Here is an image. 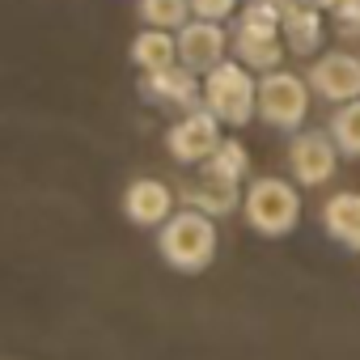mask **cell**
<instances>
[{
  "label": "cell",
  "instance_id": "obj_1",
  "mask_svg": "<svg viewBox=\"0 0 360 360\" xmlns=\"http://www.w3.org/2000/svg\"><path fill=\"white\" fill-rule=\"evenodd\" d=\"M217 217L200 212V208H183L174 212L161 229H157V255L165 259V267L183 271V276H200L212 267L217 259Z\"/></svg>",
  "mask_w": 360,
  "mask_h": 360
},
{
  "label": "cell",
  "instance_id": "obj_2",
  "mask_svg": "<svg viewBox=\"0 0 360 360\" xmlns=\"http://www.w3.org/2000/svg\"><path fill=\"white\" fill-rule=\"evenodd\" d=\"M280 13L284 5H271V0H250V5L242 9L238 26H233V60H242L250 72H271L284 64V34H280Z\"/></svg>",
  "mask_w": 360,
  "mask_h": 360
},
{
  "label": "cell",
  "instance_id": "obj_3",
  "mask_svg": "<svg viewBox=\"0 0 360 360\" xmlns=\"http://www.w3.org/2000/svg\"><path fill=\"white\" fill-rule=\"evenodd\" d=\"M242 217L259 238H288L301 225V191L288 178H255L242 195Z\"/></svg>",
  "mask_w": 360,
  "mask_h": 360
},
{
  "label": "cell",
  "instance_id": "obj_4",
  "mask_svg": "<svg viewBox=\"0 0 360 360\" xmlns=\"http://www.w3.org/2000/svg\"><path fill=\"white\" fill-rule=\"evenodd\" d=\"M204 106L225 127H246L259 115V81L242 60H221L204 72Z\"/></svg>",
  "mask_w": 360,
  "mask_h": 360
},
{
  "label": "cell",
  "instance_id": "obj_5",
  "mask_svg": "<svg viewBox=\"0 0 360 360\" xmlns=\"http://www.w3.org/2000/svg\"><path fill=\"white\" fill-rule=\"evenodd\" d=\"M309 81L284 68L259 77V119L276 131H301L309 119Z\"/></svg>",
  "mask_w": 360,
  "mask_h": 360
},
{
  "label": "cell",
  "instance_id": "obj_6",
  "mask_svg": "<svg viewBox=\"0 0 360 360\" xmlns=\"http://www.w3.org/2000/svg\"><path fill=\"white\" fill-rule=\"evenodd\" d=\"M339 144L330 140V131H318V127H301L292 131L288 140V174L297 178L301 187H322L335 178V165H339Z\"/></svg>",
  "mask_w": 360,
  "mask_h": 360
},
{
  "label": "cell",
  "instance_id": "obj_7",
  "mask_svg": "<svg viewBox=\"0 0 360 360\" xmlns=\"http://www.w3.org/2000/svg\"><path fill=\"white\" fill-rule=\"evenodd\" d=\"M221 144V119L208 106L183 110V119H174L165 131V148L178 165H200L212 157V148Z\"/></svg>",
  "mask_w": 360,
  "mask_h": 360
},
{
  "label": "cell",
  "instance_id": "obj_8",
  "mask_svg": "<svg viewBox=\"0 0 360 360\" xmlns=\"http://www.w3.org/2000/svg\"><path fill=\"white\" fill-rule=\"evenodd\" d=\"M140 98L153 106H169V110H195L204 106V81L187 64H169V68L140 77Z\"/></svg>",
  "mask_w": 360,
  "mask_h": 360
},
{
  "label": "cell",
  "instance_id": "obj_9",
  "mask_svg": "<svg viewBox=\"0 0 360 360\" xmlns=\"http://www.w3.org/2000/svg\"><path fill=\"white\" fill-rule=\"evenodd\" d=\"M309 89L322 102H330V106L360 98V56H352V51H326V56H318L309 64Z\"/></svg>",
  "mask_w": 360,
  "mask_h": 360
},
{
  "label": "cell",
  "instance_id": "obj_10",
  "mask_svg": "<svg viewBox=\"0 0 360 360\" xmlns=\"http://www.w3.org/2000/svg\"><path fill=\"white\" fill-rule=\"evenodd\" d=\"M229 51V34H225V22H204V18H191L183 30H178V64H187L191 72H208L225 60Z\"/></svg>",
  "mask_w": 360,
  "mask_h": 360
},
{
  "label": "cell",
  "instance_id": "obj_11",
  "mask_svg": "<svg viewBox=\"0 0 360 360\" xmlns=\"http://www.w3.org/2000/svg\"><path fill=\"white\" fill-rule=\"evenodd\" d=\"M123 217L140 229H161L174 217V191L161 178H136L123 191Z\"/></svg>",
  "mask_w": 360,
  "mask_h": 360
},
{
  "label": "cell",
  "instance_id": "obj_12",
  "mask_svg": "<svg viewBox=\"0 0 360 360\" xmlns=\"http://www.w3.org/2000/svg\"><path fill=\"white\" fill-rule=\"evenodd\" d=\"M280 34H284L292 56H314L322 47V34H326L322 9L314 0H288L284 13H280Z\"/></svg>",
  "mask_w": 360,
  "mask_h": 360
},
{
  "label": "cell",
  "instance_id": "obj_13",
  "mask_svg": "<svg viewBox=\"0 0 360 360\" xmlns=\"http://www.w3.org/2000/svg\"><path fill=\"white\" fill-rule=\"evenodd\" d=\"M178 200H183L187 208L208 212V217H229V212L242 208V187H238V183H225V178L200 174L195 183H183V187H178Z\"/></svg>",
  "mask_w": 360,
  "mask_h": 360
},
{
  "label": "cell",
  "instance_id": "obj_14",
  "mask_svg": "<svg viewBox=\"0 0 360 360\" xmlns=\"http://www.w3.org/2000/svg\"><path fill=\"white\" fill-rule=\"evenodd\" d=\"M322 229L330 242L360 250V191H335L322 204Z\"/></svg>",
  "mask_w": 360,
  "mask_h": 360
},
{
  "label": "cell",
  "instance_id": "obj_15",
  "mask_svg": "<svg viewBox=\"0 0 360 360\" xmlns=\"http://www.w3.org/2000/svg\"><path fill=\"white\" fill-rule=\"evenodd\" d=\"M131 64L140 72H157V68H169L178 64V34L174 30H157V26H144L136 39H131Z\"/></svg>",
  "mask_w": 360,
  "mask_h": 360
},
{
  "label": "cell",
  "instance_id": "obj_16",
  "mask_svg": "<svg viewBox=\"0 0 360 360\" xmlns=\"http://www.w3.org/2000/svg\"><path fill=\"white\" fill-rule=\"evenodd\" d=\"M200 174L225 178V183H242V178L250 174V153L242 148V140H221V144L212 148V157L200 161Z\"/></svg>",
  "mask_w": 360,
  "mask_h": 360
},
{
  "label": "cell",
  "instance_id": "obj_17",
  "mask_svg": "<svg viewBox=\"0 0 360 360\" xmlns=\"http://www.w3.org/2000/svg\"><path fill=\"white\" fill-rule=\"evenodd\" d=\"M326 131H330V140L339 144V153L356 161V157H360V98L339 102V110H330Z\"/></svg>",
  "mask_w": 360,
  "mask_h": 360
},
{
  "label": "cell",
  "instance_id": "obj_18",
  "mask_svg": "<svg viewBox=\"0 0 360 360\" xmlns=\"http://www.w3.org/2000/svg\"><path fill=\"white\" fill-rule=\"evenodd\" d=\"M136 13L144 26H157V30H183L191 22V0H136Z\"/></svg>",
  "mask_w": 360,
  "mask_h": 360
},
{
  "label": "cell",
  "instance_id": "obj_19",
  "mask_svg": "<svg viewBox=\"0 0 360 360\" xmlns=\"http://www.w3.org/2000/svg\"><path fill=\"white\" fill-rule=\"evenodd\" d=\"M330 26L343 43H360V0H339V5L330 9Z\"/></svg>",
  "mask_w": 360,
  "mask_h": 360
},
{
  "label": "cell",
  "instance_id": "obj_20",
  "mask_svg": "<svg viewBox=\"0 0 360 360\" xmlns=\"http://www.w3.org/2000/svg\"><path fill=\"white\" fill-rule=\"evenodd\" d=\"M238 13V0H191V18L204 22H229Z\"/></svg>",
  "mask_w": 360,
  "mask_h": 360
},
{
  "label": "cell",
  "instance_id": "obj_21",
  "mask_svg": "<svg viewBox=\"0 0 360 360\" xmlns=\"http://www.w3.org/2000/svg\"><path fill=\"white\" fill-rule=\"evenodd\" d=\"M314 5H318V9H335V5H339V0H314Z\"/></svg>",
  "mask_w": 360,
  "mask_h": 360
}]
</instances>
